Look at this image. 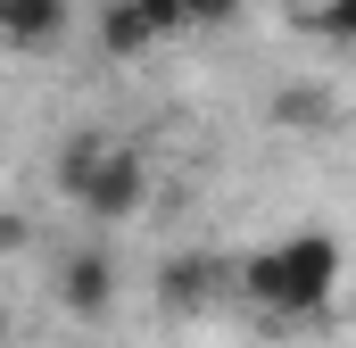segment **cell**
Wrapping results in <instances>:
<instances>
[{
    "instance_id": "cell-1",
    "label": "cell",
    "mask_w": 356,
    "mask_h": 348,
    "mask_svg": "<svg viewBox=\"0 0 356 348\" xmlns=\"http://www.w3.org/2000/svg\"><path fill=\"white\" fill-rule=\"evenodd\" d=\"M232 282H241V299H249L257 315H273V324H315V315L340 299V282H348V249H340V232L307 224V232L266 241L257 258H241Z\"/></svg>"
},
{
    "instance_id": "cell-2",
    "label": "cell",
    "mask_w": 356,
    "mask_h": 348,
    "mask_svg": "<svg viewBox=\"0 0 356 348\" xmlns=\"http://www.w3.org/2000/svg\"><path fill=\"white\" fill-rule=\"evenodd\" d=\"M58 191L83 207L91 224H133L149 207V158L133 141H108V133H83L58 150Z\"/></svg>"
},
{
    "instance_id": "cell-3",
    "label": "cell",
    "mask_w": 356,
    "mask_h": 348,
    "mask_svg": "<svg viewBox=\"0 0 356 348\" xmlns=\"http://www.w3.org/2000/svg\"><path fill=\"white\" fill-rule=\"evenodd\" d=\"M50 290H58V307L75 315V324H108L116 315V258L99 249V241H75L58 274H50Z\"/></svg>"
},
{
    "instance_id": "cell-4",
    "label": "cell",
    "mask_w": 356,
    "mask_h": 348,
    "mask_svg": "<svg viewBox=\"0 0 356 348\" xmlns=\"http://www.w3.org/2000/svg\"><path fill=\"white\" fill-rule=\"evenodd\" d=\"M224 290H241V282H232V265L207 258V249H175V258L158 265V307L166 315H216Z\"/></svg>"
},
{
    "instance_id": "cell-5",
    "label": "cell",
    "mask_w": 356,
    "mask_h": 348,
    "mask_svg": "<svg viewBox=\"0 0 356 348\" xmlns=\"http://www.w3.org/2000/svg\"><path fill=\"white\" fill-rule=\"evenodd\" d=\"M158 42H175L166 0H99V50L108 58H149Z\"/></svg>"
},
{
    "instance_id": "cell-6",
    "label": "cell",
    "mask_w": 356,
    "mask_h": 348,
    "mask_svg": "<svg viewBox=\"0 0 356 348\" xmlns=\"http://www.w3.org/2000/svg\"><path fill=\"white\" fill-rule=\"evenodd\" d=\"M67 0H0V42L8 50H25V58H42V50H58L67 42Z\"/></svg>"
},
{
    "instance_id": "cell-7",
    "label": "cell",
    "mask_w": 356,
    "mask_h": 348,
    "mask_svg": "<svg viewBox=\"0 0 356 348\" xmlns=\"http://www.w3.org/2000/svg\"><path fill=\"white\" fill-rule=\"evenodd\" d=\"M241 17V0H166V25L175 33H224Z\"/></svg>"
},
{
    "instance_id": "cell-8",
    "label": "cell",
    "mask_w": 356,
    "mask_h": 348,
    "mask_svg": "<svg viewBox=\"0 0 356 348\" xmlns=\"http://www.w3.org/2000/svg\"><path fill=\"white\" fill-rule=\"evenodd\" d=\"M315 33L340 42V50H356V0H323V8H315Z\"/></svg>"
}]
</instances>
